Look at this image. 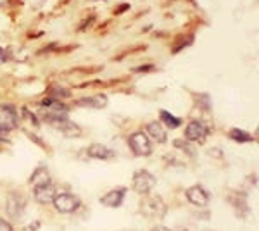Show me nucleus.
Segmentation results:
<instances>
[{"mask_svg": "<svg viewBox=\"0 0 259 231\" xmlns=\"http://www.w3.org/2000/svg\"><path fill=\"white\" fill-rule=\"evenodd\" d=\"M41 119L47 124L54 126L61 135L68 136V138H76L81 135V128L78 124H74L66 114H45L41 116Z\"/></svg>", "mask_w": 259, "mask_h": 231, "instance_id": "obj_1", "label": "nucleus"}, {"mask_svg": "<svg viewBox=\"0 0 259 231\" xmlns=\"http://www.w3.org/2000/svg\"><path fill=\"white\" fill-rule=\"evenodd\" d=\"M166 211H168V205H166L164 199H162L161 195H149L142 200L140 212L144 214L145 217L161 219V217L166 216Z\"/></svg>", "mask_w": 259, "mask_h": 231, "instance_id": "obj_2", "label": "nucleus"}, {"mask_svg": "<svg viewBox=\"0 0 259 231\" xmlns=\"http://www.w3.org/2000/svg\"><path fill=\"white\" fill-rule=\"evenodd\" d=\"M52 204L61 214H73L80 209L81 200H80V197H76L74 193L64 192V193H56Z\"/></svg>", "mask_w": 259, "mask_h": 231, "instance_id": "obj_3", "label": "nucleus"}, {"mask_svg": "<svg viewBox=\"0 0 259 231\" xmlns=\"http://www.w3.org/2000/svg\"><path fill=\"white\" fill-rule=\"evenodd\" d=\"M156 183H157L156 176L145 169L137 171V173L133 174V190L137 193H140V195H149L150 190L156 187Z\"/></svg>", "mask_w": 259, "mask_h": 231, "instance_id": "obj_4", "label": "nucleus"}, {"mask_svg": "<svg viewBox=\"0 0 259 231\" xmlns=\"http://www.w3.org/2000/svg\"><path fill=\"white\" fill-rule=\"evenodd\" d=\"M128 145H130V149H132V152L135 155H139V157H145V155L152 154V144H150L147 135L142 131L133 133V135L128 138Z\"/></svg>", "mask_w": 259, "mask_h": 231, "instance_id": "obj_5", "label": "nucleus"}, {"mask_svg": "<svg viewBox=\"0 0 259 231\" xmlns=\"http://www.w3.org/2000/svg\"><path fill=\"white\" fill-rule=\"evenodd\" d=\"M26 209V200L18 192H11L6 200V212L11 219H21Z\"/></svg>", "mask_w": 259, "mask_h": 231, "instance_id": "obj_6", "label": "nucleus"}, {"mask_svg": "<svg viewBox=\"0 0 259 231\" xmlns=\"http://www.w3.org/2000/svg\"><path fill=\"white\" fill-rule=\"evenodd\" d=\"M207 135H209V129L204 123L200 121H190L185 128V138L189 142H195V144H204Z\"/></svg>", "mask_w": 259, "mask_h": 231, "instance_id": "obj_7", "label": "nucleus"}, {"mask_svg": "<svg viewBox=\"0 0 259 231\" xmlns=\"http://www.w3.org/2000/svg\"><path fill=\"white\" fill-rule=\"evenodd\" d=\"M18 126V112L11 106H0V133H9Z\"/></svg>", "mask_w": 259, "mask_h": 231, "instance_id": "obj_8", "label": "nucleus"}, {"mask_svg": "<svg viewBox=\"0 0 259 231\" xmlns=\"http://www.w3.org/2000/svg\"><path fill=\"white\" fill-rule=\"evenodd\" d=\"M185 197H187V200H189L192 205H195V207H206V205L209 204V200H211V195L204 190L200 184L190 187L189 190L185 192Z\"/></svg>", "mask_w": 259, "mask_h": 231, "instance_id": "obj_9", "label": "nucleus"}, {"mask_svg": "<svg viewBox=\"0 0 259 231\" xmlns=\"http://www.w3.org/2000/svg\"><path fill=\"white\" fill-rule=\"evenodd\" d=\"M33 195H35L36 202L40 204H52L54 197H56V187L52 184V179L33 187Z\"/></svg>", "mask_w": 259, "mask_h": 231, "instance_id": "obj_10", "label": "nucleus"}, {"mask_svg": "<svg viewBox=\"0 0 259 231\" xmlns=\"http://www.w3.org/2000/svg\"><path fill=\"white\" fill-rule=\"evenodd\" d=\"M145 135H147L149 140L156 142V144H166V140H168V129L159 121H150L145 126Z\"/></svg>", "mask_w": 259, "mask_h": 231, "instance_id": "obj_11", "label": "nucleus"}, {"mask_svg": "<svg viewBox=\"0 0 259 231\" xmlns=\"http://www.w3.org/2000/svg\"><path fill=\"white\" fill-rule=\"evenodd\" d=\"M40 107L45 111V114H68V111H69V107L66 106V104H62L61 100H57V99H52V97L41 100Z\"/></svg>", "mask_w": 259, "mask_h": 231, "instance_id": "obj_12", "label": "nucleus"}, {"mask_svg": "<svg viewBox=\"0 0 259 231\" xmlns=\"http://www.w3.org/2000/svg\"><path fill=\"white\" fill-rule=\"evenodd\" d=\"M124 193H126V188H116V190H111L109 193L100 199V204L106 205V207H111V209H116L123 204L124 200Z\"/></svg>", "mask_w": 259, "mask_h": 231, "instance_id": "obj_13", "label": "nucleus"}, {"mask_svg": "<svg viewBox=\"0 0 259 231\" xmlns=\"http://www.w3.org/2000/svg\"><path fill=\"white\" fill-rule=\"evenodd\" d=\"M87 154H89L90 159H97V161H109V159L114 157V152H112L109 147L102 144H92L87 149Z\"/></svg>", "mask_w": 259, "mask_h": 231, "instance_id": "obj_14", "label": "nucleus"}, {"mask_svg": "<svg viewBox=\"0 0 259 231\" xmlns=\"http://www.w3.org/2000/svg\"><path fill=\"white\" fill-rule=\"evenodd\" d=\"M228 202L233 205V209H235L237 216L245 217V216H247V214H249L247 197H245L244 193H239V192L232 193V195H230V199H228Z\"/></svg>", "mask_w": 259, "mask_h": 231, "instance_id": "obj_15", "label": "nucleus"}, {"mask_svg": "<svg viewBox=\"0 0 259 231\" xmlns=\"http://www.w3.org/2000/svg\"><path fill=\"white\" fill-rule=\"evenodd\" d=\"M74 106L78 107H89V109H104L107 106V97L106 95H94V97H85L74 102Z\"/></svg>", "mask_w": 259, "mask_h": 231, "instance_id": "obj_16", "label": "nucleus"}, {"mask_svg": "<svg viewBox=\"0 0 259 231\" xmlns=\"http://www.w3.org/2000/svg\"><path fill=\"white\" fill-rule=\"evenodd\" d=\"M228 136L232 138L233 142H237V144H249V142L254 140V136L250 135V133L244 131V129H240V128H232Z\"/></svg>", "mask_w": 259, "mask_h": 231, "instance_id": "obj_17", "label": "nucleus"}, {"mask_svg": "<svg viewBox=\"0 0 259 231\" xmlns=\"http://www.w3.org/2000/svg\"><path fill=\"white\" fill-rule=\"evenodd\" d=\"M161 121L164 123L166 128H169V129H177L178 126L182 124V119L175 117L169 111H161Z\"/></svg>", "mask_w": 259, "mask_h": 231, "instance_id": "obj_18", "label": "nucleus"}, {"mask_svg": "<svg viewBox=\"0 0 259 231\" xmlns=\"http://www.w3.org/2000/svg\"><path fill=\"white\" fill-rule=\"evenodd\" d=\"M45 181H50V174L47 173V169H44V167H38V169L35 171V173L31 174L30 178V183L35 187V184H40V183H45Z\"/></svg>", "mask_w": 259, "mask_h": 231, "instance_id": "obj_19", "label": "nucleus"}, {"mask_svg": "<svg viewBox=\"0 0 259 231\" xmlns=\"http://www.w3.org/2000/svg\"><path fill=\"white\" fill-rule=\"evenodd\" d=\"M195 97V104L202 109V111H211V97L207 94H197Z\"/></svg>", "mask_w": 259, "mask_h": 231, "instance_id": "obj_20", "label": "nucleus"}, {"mask_svg": "<svg viewBox=\"0 0 259 231\" xmlns=\"http://www.w3.org/2000/svg\"><path fill=\"white\" fill-rule=\"evenodd\" d=\"M50 95H52V99L62 100V99H68V97H71V91L66 90V88H62V86H54V88H50Z\"/></svg>", "mask_w": 259, "mask_h": 231, "instance_id": "obj_21", "label": "nucleus"}, {"mask_svg": "<svg viewBox=\"0 0 259 231\" xmlns=\"http://www.w3.org/2000/svg\"><path fill=\"white\" fill-rule=\"evenodd\" d=\"M192 41H194V36H192V35H190V36H187V40H185V41H182V43H178L177 47L173 49V54H178L182 49H187V45H190Z\"/></svg>", "mask_w": 259, "mask_h": 231, "instance_id": "obj_22", "label": "nucleus"}, {"mask_svg": "<svg viewBox=\"0 0 259 231\" xmlns=\"http://www.w3.org/2000/svg\"><path fill=\"white\" fill-rule=\"evenodd\" d=\"M0 231H14V229H12V226L9 224V222L0 217Z\"/></svg>", "mask_w": 259, "mask_h": 231, "instance_id": "obj_23", "label": "nucleus"}, {"mask_svg": "<svg viewBox=\"0 0 259 231\" xmlns=\"http://www.w3.org/2000/svg\"><path fill=\"white\" fill-rule=\"evenodd\" d=\"M6 61H9V54L0 49V62H6Z\"/></svg>", "mask_w": 259, "mask_h": 231, "instance_id": "obj_24", "label": "nucleus"}, {"mask_svg": "<svg viewBox=\"0 0 259 231\" xmlns=\"http://www.w3.org/2000/svg\"><path fill=\"white\" fill-rule=\"evenodd\" d=\"M152 69V66H142V68H135L133 71H137V73H145V71H150Z\"/></svg>", "mask_w": 259, "mask_h": 231, "instance_id": "obj_25", "label": "nucleus"}, {"mask_svg": "<svg viewBox=\"0 0 259 231\" xmlns=\"http://www.w3.org/2000/svg\"><path fill=\"white\" fill-rule=\"evenodd\" d=\"M152 231H171V229L164 228V226H156V228H152Z\"/></svg>", "mask_w": 259, "mask_h": 231, "instance_id": "obj_26", "label": "nucleus"}, {"mask_svg": "<svg viewBox=\"0 0 259 231\" xmlns=\"http://www.w3.org/2000/svg\"><path fill=\"white\" fill-rule=\"evenodd\" d=\"M38 226H40V222L36 221V222H33V224H30V229H38Z\"/></svg>", "mask_w": 259, "mask_h": 231, "instance_id": "obj_27", "label": "nucleus"}, {"mask_svg": "<svg viewBox=\"0 0 259 231\" xmlns=\"http://www.w3.org/2000/svg\"><path fill=\"white\" fill-rule=\"evenodd\" d=\"M204 231H214V229H204Z\"/></svg>", "mask_w": 259, "mask_h": 231, "instance_id": "obj_28", "label": "nucleus"}]
</instances>
